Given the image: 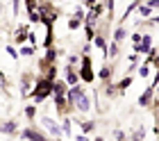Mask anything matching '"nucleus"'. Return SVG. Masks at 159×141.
Instances as JSON below:
<instances>
[{
	"instance_id": "1",
	"label": "nucleus",
	"mask_w": 159,
	"mask_h": 141,
	"mask_svg": "<svg viewBox=\"0 0 159 141\" xmlns=\"http://www.w3.org/2000/svg\"><path fill=\"white\" fill-rule=\"evenodd\" d=\"M50 93H55V82L50 78L48 80H39V82L34 84V100H37V102H41Z\"/></svg>"
},
{
	"instance_id": "2",
	"label": "nucleus",
	"mask_w": 159,
	"mask_h": 141,
	"mask_svg": "<svg viewBox=\"0 0 159 141\" xmlns=\"http://www.w3.org/2000/svg\"><path fill=\"white\" fill-rule=\"evenodd\" d=\"M80 78L84 80V82H91L93 80V71H91V57H82V68H80Z\"/></svg>"
},
{
	"instance_id": "3",
	"label": "nucleus",
	"mask_w": 159,
	"mask_h": 141,
	"mask_svg": "<svg viewBox=\"0 0 159 141\" xmlns=\"http://www.w3.org/2000/svg\"><path fill=\"white\" fill-rule=\"evenodd\" d=\"M41 123H43V128H46V130L50 132V134H55V137H61V134H64V128H59V125H57L50 116H46Z\"/></svg>"
},
{
	"instance_id": "4",
	"label": "nucleus",
	"mask_w": 159,
	"mask_h": 141,
	"mask_svg": "<svg viewBox=\"0 0 159 141\" xmlns=\"http://www.w3.org/2000/svg\"><path fill=\"white\" fill-rule=\"evenodd\" d=\"M20 137L23 139H37V141H43L46 139V132H39V130H34V128H27L20 132Z\"/></svg>"
},
{
	"instance_id": "5",
	"label": "nucleus",
	"mask_w": 159,
	"mask_h": 141,
	"mask_svg": "<svg viewBox=\"0 0 159 141\" xmlns=\"http://www.w3.org/2000/svg\"><path fill=\"white\" fill-rule=\"evenodd\" d=\"M75 107L80 109V112H89V109H91V100H89V96H86V91L75 100Z\"/></svg>"
},
{
	"instance_id": "6",
	"label": "nucleus",
	"mask_w": 159,
	"mask_h": 141,
	"mask_svg": "<svg viewBox=\"0 0 159 141\" xmlns=\"http://www.w3.org/2000/svg\"><path fill=\"white\" fill-rule=\"evenodd\" d=\"M2 134H18V125L14 121H5L2 123Z\"/></svg>"
},
{
	"instance_id": "7",
	"label": "nucleus",
	"mask_w": 159,
	"mask_h": 141,
	"mask_svg": "<svg viewBox=\"0 0 159 141\" xmlns=\"http://www.w3.org/2000/svg\"><path fill=\"white\" fill-rule=\"evenodd\" d=\"M77 80H80V75H77L73 68H70V64H68V68H66V82L73 87V84H77Z\"/></svg>"
},
{
	"instance_id": "8",
	"label": "nucleus",
	"mask_w": 159,
	"mask_h": 141,
	"mask_svg": "<svg viewBox=\"0 0 159 141\" xmlns=\"http://www.w3.org/2000/svg\"><path fill=\"white\" fill-rule=\"evenodd\" d=\"M68 82H55V93H64L66 96L68 93V87H66Z\"/></svg>"
},
{
	"instance_id": "9",
	"label": "nucleus",
	"mask_w": 159,
	"mask_h": 141,
	"mask_svg": "<svg viewBox=\"0 0 159 141\" xmlns=\"http://www.w3.org/2000/svg\"><path fill=\"white\" fill-rule=\"evenodd\" d=\"M80 128H82V132H93L96 123H93V121H84V123H80Z\"/></svg>"
},
{
	"instance_id": "10",
	"label": "nucleus",
	"mask_w": 159,
	"mask_h": 141,
	"mask_svg": "<svg viewBox=\"0 0 159 141\" xmlns=\"http://www.w3.org/2000/svg\"><path fill=\"white\" fill-rule=\"evenodd\" d=\"M139 14H141V18H148L150 16V5H139Z\"/></svg>"
},
{
	"instance_id": "11",
	"label": "nucleus",
	"mask_w": 159,
	"mask_h": 141,
	"mask_svg": "<svg viewBox=\"0 0 159 141\" xmlns=\"http://www.w3.org/2000/svg\"><path fill=\"white\" fill-rule=\"evenodd\" d=\"M80 23H82V18H77V16H73L68 21V30H77L80 27Z\"/></svg>"
},
{
	"instance_id": "12",
	"label": "nucleus",
	"mask_w": 159,
	"mask_h": 141,
	"mask_svg": "<svg viewBox=\"0 0 159 141\" xmlns=\"http://www.w3.org/2000/svg\"><path fill=\"white\" fill-rule=\"evenodd\" d=\"M123 39H125V30H123V27H118L116 32H114V41H118V43H120Z\"/></svg>"
},
{
	"instance_id": "13",
	"label": "nucleus",
	"mask_w": 159,
	"mask_h": 141,
	"mask_svg": "<svg viewBox=\"0 0 159 141\" xmlns=\"http://www.w3.org/2000/svg\"><path fill=\"white\" fill-rule=\"evenodd\" d=\"M25 7H27V14H30V12H37V0H25Z\"/></svg>"
},
{
	"instance_id": "14",
	"label": "nucleus",
	"mask_w": 159,
	"mask_h": 141,
	"mask_svg": "<svg viewBox=\"0 0 159 141\" xmlns=\"http://www.w3.org/2000/svg\"><path fill=\"white\" fill-rule=\"evenodd\" d=\"M118 46H120L118 41H114L111 46H109V57H116V55H118Z\"/></svg>"
},
{
	"instance_id": "15",
	"label": "nucleus",
	"mask_w": 159,
	"mask_h": 141,
	"mask_svg": "<svg viewBox=\"0 0 159 141\" xmlns=\"http://www.w3.org/2000/svg\"><path fill=\"white\" fill-rule=\"evenodd\" d=\"M129 84H132V78H125V80H123V82H118V84H116V87H118V89H120V91H125V89H127V87H129Z\"/></svg>"
},
{
	"instance_id": "16",
	"label": "nucleus",
	"mask_w": 159,
	"mask_h": 141,
	"mask_svg": "<svg viewBox=\"0 0 159 141\" xmlns=\"http://www.w3.org/2000/svg\"><path fill=\"white\" fill-rule=\"evenodd\" d=\"M34 114H37V107H34V105H27V107H25V116H27V118H34Z\"/></svg>"
},
{
	"instance_id": "17",
	"label": "nucleus",
	"mask_w": 159,
	"mask_h": 141,
	"mask_svg": "<svg viewBox=\"0 0 159 141\" xmlns=\"http://www.w3.org/2000/svg\"><path fill=\"white\" fill-rule=\"evenodd\" d=\"M100 78H102V80H109L111 78V68H109V66H105V68L100 71Z\"/></svg>"
},
{
	"instance_id": "18",
	"label": "nucleus",
	"mask_w": 159,
	"mask_h": 141,
	"mask_svg": "<svg viewBox=\"0 0 159 141\" xmlns=\"http://www.w3.org/2000/svg\"><path fill=\"white\" fill-rule=\"evenodd\" d=\"M64 134H70V132H73V128H70V118H66V121H64Z\"/></svg>"
},
{
	"instance_id": "19",
	"label": "nucleus",
	"mask_w": 159,
	"mask_h": 141,
	"mask_svg": "<svg viewBox=\"0 0 159 141\" xmlns=\"http://www.w3.org/2000/svg\"><path fill=\"white\" fill-rule=\"evenodd\" d=\"M148 68H150L148 64H143V66H139V75H141V78H148V73H150Z\"/></svg>"
},
{
	"instance_id": "20",
	"label": "nucleus",
	"mask_w": 159,
	"mask_h": 141,
	"mask_svg": "<svg viewBox=\"0 0 159 141\" xmlns=\"http://www.w3.org/2000/svg\"><path fill=\"white\" fill-rule=\"evenodd\" d=\"M93 41H96V46H98V48H107V43H105V36H96Z\"/></svg>"
},
{
	"instance_id": "21",
	"label": "nucleus",
	"mask_w": 159,
	"mask_h": 141,
	"mask_svg": "<svg viewBox=\"0 0 159 141\" xmlns=\"http://www.w3.org/2000/svg\"><path fill=\"white\" fill-rule=\"evenodd\" d=\"M20 53H23L25 57H32V55H34V48H30V46H25V48H20Z\"/></svg>"
},
{
	"instance_id": "22",
	"label": "nucleus",
	"mask_w": 159,
	"mask_h": 141,
	"mask_svg": "<svg viewBox=\"0 0 159 141\" xmlns=\"http://www.w3.org/2000/svg\"><path fill=\"white\" fill-rule=\"evenodd\" d=\"M55 57H57V50H55V48H50V50H48V55H46V62H52Z\"/></svg>"
},
{
	"instance_id": "23",
	"label": "nucleus",
	"mask_w": 159,
	"mask_h": 141,
	"mask_svg": "<svg viewBox=\"0 0 159 141\" xmlns=\"http://www.w3.org/2000/svg\"><path fill=\"white\" fill-rule=\"evenodd\" d=\"M134 139H146V130H143V128H139V130L134 132Z\"/></svg>"
},
{
	"instance_id": "24",
	"label": "nucleus",
	"mask_w": 159,
	"mask_h": 141,
	"mask_svg": "<svg viewBox=\"0 0 159 141\" xmlns=\"http://www.w3.org/2000/svg\"><path fill=\"white\" fill-rule=\"evenodd\" d=\"M132 41H134V43H141V41H143L141 32H134V34H132Z\"/></svg>"
},
{
	"instance_id": "25",
	"label": "nucleus",
	"mask_w": 159,
	"mask_h": 141,
	"mask_svg": "<svg viewBox=\"0 0 159 141\" xmlns=\"http://www.w3.org/2000/svg\"><path fill=\"white\" fill-rule=\"evenodd\" d=\"M7 53H9V57H14V59H18V53H16V50H14L11 46H9V48H7Z\"/></svg>"
},
{
	"instance_id": "26",
	"label": "nucleus",
	"mask_w": 159,
	"mask_h": 141,
	"mask_svg": "<svg viewBox=\"0 0 159 141\" xmlns=\"http://www.w3.org/2000/svg\"><path fill=\"white\" fill-rule=\"evenodd\" d=\"M73 16H77V18H84V12H82V9H75V12H73Z\"/></svg>"
},
{
	"instance_id": "27",
	"label": "nucleus",
	"mask_w": 159,
	"mask_h": 141,
	"mask_svg": "<svg viewBox=\"0 0 159 141\" xmlns=\"http://www.w3.org/2000/svg\"><path fill=\"white\" fill-rule=\"evenodd\" d=\"M148 5L150 7H159V0H148Z\"/></svg>"
},
{
	"instance_id": "28",
	"label": "nucleus",
	"mask_w": 159,
	"mask_h": 141,
	"mask_svg": "<svg viewBox=\"0 0 159 141\" xmlns=\"http://www.w3.org/2000/svg\"><path fill=\"white\" fill-rule=\"evenodd\" d=\"M14 14H18V0H14Z\"/></svg>"
},
{
	"instance_id": "29",
	"label": "nucleus",
	"mask_w": 159,
	"mask_h": 141,
	"mask_svg": "<svg viewBox=\"0 0 159 141\" xmlns=\"http://www.w3.org/2000/svg\"><path fill=\"white\" fill-rule=\"evenodd\" d=\"M155 66H157V71H159V55H155Z\"/></svg>"
},
{
	"instance_id": "30",
	"label": "nucleus",
	"mask_w": 159,
	"mask_h": 141,
	"mask_svg": "<svg viewBox=\"0 0 159 141\" xmlns=\"http://www.w3.org/2000/svg\"><path fill=\"white\" fill-rule=\"evenodd\" d=\"M84 2L89 5V7H91V5H96V0H84Z\"/></svg>"
},
{
	"instance_id": "31",
	"label": "nucleus",
	"mask_w": 159,
	"mask_h": 141,
	"mask_svg": "<svg viewBox=\"0 0 159 141\" xmlns=\"http://www.w3.org/2000/svg\"><path fill=\"white\" fill-rule=\"evenodd\" d=\"M55 2H57V0H55Z\"/></svg>"
}]
</instances>
